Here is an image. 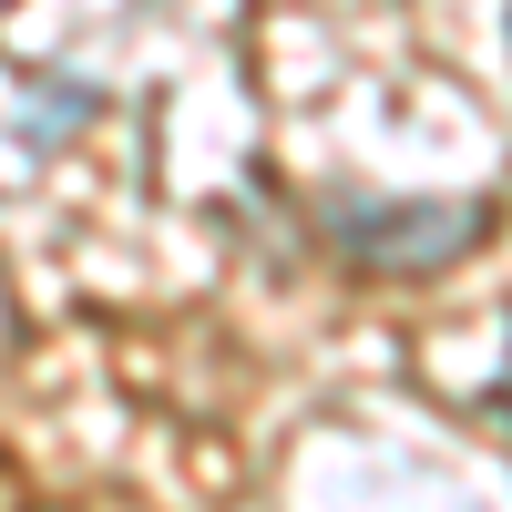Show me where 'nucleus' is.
I'll use <instances>...</instances> for the list:
<instances>
[{"label":"nucleus","mask_w":512,"mask_h":512,"mask_svg":"<svg viewBox=\"0 0 512 512\" xmlns=\"http://www.w3.org/2000/svg\"><path fill=\"white\" fill-rule=\"evenodd\" d=\"M482 195H318V236L369 277H441L482 246Z\"/></svg>","instance_id":"1"},{"label":"nucleus","mask_w":512,"mask_h":512,"mask_svg":"<svg viewBox=\"0 0 512 512\" xmlns=\"http://www.w3.org/2000/svg\"><path fill=\"white\" fill-rule=\"evenodd\" d=\"M502 410H512V349H502Z\"/></svg>","instance_id":"3"},{"label":"nucleus","mask_w":512,"mask_h":512,"mask_svg":"<svg viewBox=\"0 0 512 512\" xmlns=\"http://www.w3.org/2000/svg\"><path fill=\"white\" fill-rule=\"evenodd\" d=\"M72 113H93V82H52V93L31 103V123H21V144H62V123Z\"/></svg>","instance_id":"2"}]
</instances>
